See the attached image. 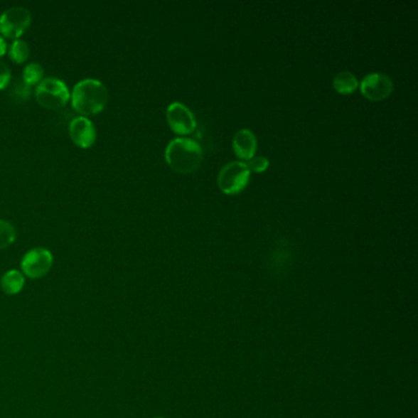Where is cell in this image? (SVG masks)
Masks as SVG:
<instances>
[{"label":"cell","instance_id":"5bb4252c","mask_svg":"<svg viewBox=\"0 0 418 418\" xmlns=\"http://www.w3.org/2000/svg\"><path fill=\"white\" fill-rule=\"evenodd\" d=\"M8 52H9L10 58L18 64L26 62L27 58L30 57V47L23 40L13 41Z\"/></svg>","mask_w":418,"mask_h":418},{"label":"cell","instance_id":"30bf717a","mask_svg":"<svg viewBox=\"0 0 418 418\" xmlns=\"http://www.w3.org/2000/svg\"><path fill=\"white\" fill-rule=\"evenodd\" d=\"M257 145H258L257 136L250 129L238 130L232 140L233 151L242 162L252 160L253 157H255Z\"/></svg>","mask_w":418,"mask_h":418},{"label":"cell","instance_id":"7c38bea8","mask_svg":"<svg viewBox=\"0 0 418 418\" xmlns=\"http://www.w3.org/2000/svg\"><path fill=\"white\" fill-rule=\"evenodd\" d=\"M360 82L356 76L350 72L338 73L333 81V87L340 95H351L358 89Z\"/></svg>","mask_w":418,"mask_h":418},{"label":"cell","instance_id":"ba28073f","mask_svg":"<svg viewBox=\"0 0 418 418\" xmlns=\"http://www.w3.org/2000/svg\"><path fill=\"white\" fill-rule=\"evenodd\" d=\"M166 117L169 128L178 135H188L196 129L195 117L183 103H171L166 111Z\"/></svg>","mask_w":418,"mask_h":418},{"label":"cell","instance_id":"277c9868","mask_svg":"<svg viewBox=\"0 0 418 418\" xmlns=\"http://www.w3.org/2000/svg\"><path fill=\"white\" fill-rule=\"evenodd\" d=\"M250 171L242 161H233L223 167L218 173V188L226 195H236L248 186Z\"/></svg>","mask_w":418,"mask_h":418},{"label":"cell","instance_id":"7a4b0ae2","mask_svg":"<svg viewBox=\"0 0 418 418\" xmlns=\"http://www.w3.org/2000/svg\"><path fill=\"white\" fill-rule=\"evenodd\" d=\"M72 106L82 116H92L103 111L108 102V90L96 79H84L74 86Z\"/></svg>","mask_w":418,"mask_h":418},{"label":"cell","instance_id":"4fadbf2b","mask_svg":"<svg viewBox=\"0 0 418 418\" xmlns=\"http://www.w3.org/2000/svg\"><path fill=\"white\" fill-rule=\"evenodd\" d=\"M43 75H45V70L41 64L30 63L23 69V81L27 86L31 87L33 85L40 84L41 81L43 80Z\"/></svg>","mask_w":418,"mask_h":418},{"label":"cell","instance_id":"ffe728a7","mask_svg":"<svg viewBox=\"0 0 418 418\" xmlns=\"http://www.w3.org/2000/svg\"><path fill=\"white\" fill-rule=\"evenodd\" d=\"M154 418H162V417H154Z\"/></svg>","mask_w":418,"mask_h":418},{"label":"cell","instance_id":"d6986e66","mask_svg":"<svg viewBox=\"0 0 418 418\" xmlns=\"http://www.w3.org/2000/svg\"><path fill=\"white\" fill-rule=\"evenodd\" d=\"M6 50H8V45H6L4 37L0 36V57H3L6 53Z\"/></svg>","mask_w":418,"mask_h":418},{"label":"cell","instance_id":"8fae6325","mask_svg":"<svg viewBox=\"0 0 418 418\" xmlns=\"http://www.w3.org/2000/svg\"><path fill=\"white\" fill-rule=\"evenodd\" d=\"M23 286H25V277L18 270H9L5 272L0 280V287L3 289V292L10 296L21 292Z\"/></svg>","mask_w":418,"mask_h":418},{"label":"cell","instance_id":"8992f818","mask_svg":"<svg viewBox=\"0 0 418 418\" xmlns=\"http://www.w3.org/2000/svg\"><path fill=\"white\" fill-rule=\"evenodd\" d=\"M53 265V255L45 248H33L23 255L21 269L31 279H40L48 274Z\"/></svg>","mask_w":418,"mask_h":418},{"label":"cell","instance_id":"3957f363","mask_svg":"<svg viewBox=\"0 0 418 418\" xmlns=\"http://www.w3.org/2000/svg\"><path fill=\"white\" fill-rule=\"evenodd\" d=\"M36 100L42 107L48 109L63 108L70 100L67 84L58 77H45L37 85Z\"/></svg>","mask_w":418,"mask_h":418},{"label":"cell","instance_id":"6da1fadb","mask_svg":"<svg viewBox=\"0 0 418 418\" xmlns=\"http://www.w3.org/2000/svg\"><path fill=\"white\" fill-rule=\"evenodd\" d=\"M165 160L171 168L182 174H189L199 169L204 154L200 145L189 138L173 139L166 147Z\"/></svg>","mask_w":418,"mask_h":418},{"label":"cell","instance_id":"52a82bcc","mask_svg":"<svg viewBox=\"0 0 418 418\" xmlns=\"http://www.w3.org/2000/svg\"><path fill=\"white\" fill-rule=\"evenodd\" d=\"M360 92L367 100L379 102L392 95L394 84L389 76L382 73H373L365 75L360 84Z\"/></svg>","mask_w":418,"mask_h":418},{"label":"cell","instance_id":"9c48e42d","mask_svg":"<svg viewBox=\"0 0 418 418\" xmlns=\"http://www.w3.org/2000/svg\"><path fill=\"white\" fill-rule=\"evenodd\" d=\"M69 134L73 141L81 149H89L97 138L94 123L84 116L75 117L69 124Z\"/></svg>","mask_w":418,"mask_h":418},{"label":"cell","instance_id":"5b68a950","mask_svg":"<svg viewBox=\"0 0 418 418\" xmlns=\"http://www.w3.org/2000/svg\"><path fill=\"white\" fill-rule=\"evenodd\" d=\"M32 16L30 10L23 6H13L0 15V33L9 40H18V37L26 31Z\"/></svg>","mask_w":418,"mask_h":418},{"label":"cell","instance_id":"2e32d148","mask_svg":"<svg viewBox=\"0 0 418 418\" xmlns=\"http://www.w3.org/2000/svg\"><path fill=\"white\" fill-rule=\"evenodd\" d=\"M31 87L30 86H27L23 81H18V82H15L13 87H11V92H10V96L14 98V100H16L18 102H23V101H26L30 94H31Z\"/></svg>","mask_w":418,"mask_h":418},{"label":"cell","instance_id":"e0dca14e","mask_svg":"<svg viewBox=\"0 0 418 418\" xmlns=\"http://www.w3.org/2000/svg\"><path fill=\"white\" fill-rule=\"evenodd\" d=\"M245 165H247L250 171H253L257 173H262V172L267 171V167L270 165V161L267 160V157H264V156H258V157H253L252 160L247 161Z\"/></svg>","mask_w":418,"mask_h":418},{"label":"cell","instance_id":"ac0fdd59","mask_svg":"<svg viewBox=\"0 0 418 418\" xmlns=\"http://www.w3.org/2000/svg\"><path fill=\"white\" fill-rule=\"evenodd\" d=\"M11 81V73L5 63L0 62V90H4Z\"/></svg>","mask_w":418,"mask_h":418},{"label":"cell","instance_id":"9a60e30c","mask_svg":"<svg viewBox=\"0 0 418 418\" xmlns=\"http://www.w3.org/2000/svg\"><path fill=\"white\" fill-rule=\"evenodd\" d=\"M16 237V232L11 223L0 220V250L9 247Z\"/></svg>","mask_w":418,"mask_h":418}]
</instances>
